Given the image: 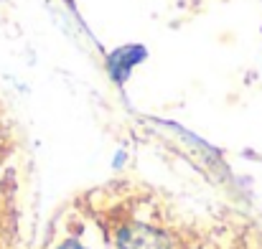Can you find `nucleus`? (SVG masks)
Instances as JSON below:
<instances>
[{"label":"nucleus","instance_id":"nucleus-1","mask_svg":"<svg viewBox=\"0 0 262 249\" xmlns=\"http://www.w3.org/2000/svg\"><path fill=\"white\" fill-rule=\"evenodd\" d=\"M64 249H82V247H79L77 242H67V244H64Z\"/></svg>","mask_w":262,"mask_h":249}]
</instances>
